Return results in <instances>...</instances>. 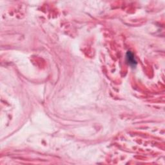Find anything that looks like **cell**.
Returning a JSON list of instances; mask_svg holds the SVG:
<instances>
[{
  "label": "cell",
  "mask_w": 165,
  "mask_h": 165,
  "mask_svg": "<svg viewBox=\"0 0 165 165\" xmlns=\"http://www.w3.org/2000/svg\"><path fill=\"white\" fill-rule=\"evenodd\" d=\"M127 61L132 66H136L137 64V61L136 60V59L133 56V54L130 52V51H128L127 54Z\"/></svg>",
  "instance_id": "cell-1"
}]
</instances>
